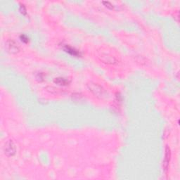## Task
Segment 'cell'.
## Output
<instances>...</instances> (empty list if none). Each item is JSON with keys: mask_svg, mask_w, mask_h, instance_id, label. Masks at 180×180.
I'll return each instance as SVG.
<instances>
[{"mask_svg": "<svg viewBox=\"0 0 180 180\" xmlns=\"http://www.w3.org/2000/svg\"><path fill=\"white\" fill-rule=\"evenodd\" d=\"M89 90L94 94V96L98 98H105L107 97L108 93L103 87L100 86L96 83L90 82L87 84Z\"/></svg>", "mask_w": 180, "mask_h": 180, "instance_id": "1", "label": "cell"}, {"mask_svg": "<svg viewBox=\"0 0 180 180\" xmlns=\"http://www.w3.org/2000/svg\"><path fill=\"white\" fill-rule=\"evenodd\" d=\"M4 153L7 156H12L15 154V146L12 140H9L5 144Z\"/></svg>", "mask_w": 180, "mask_h": 180, "instance_id": "2", "label": "cell"}, {"mask_svg": "<svg viewBox=\"0 0 180 180\" xmlns=\"http://www.w3.org/2000/svg\"><path fill=\"white\" fill-rule=\"evenodd\" d=\"M7 49L11 54L18 53L20 51V47L18 44L13 40H9L7 42Z\"/></svg>", "mask_w": 180, "mask_h": 180, "instance_id": "3", "label": "cell"}, {"mask_svg": "<svg viewBox=\"0 0 180 180\" xmlns=\"http://www.w3.org/2000/svg\"><path fill=\"white\" fill-rule=\"evenodd\" d=\"M170 158H171V151H170V147L167 146L165 148V158L163 160V168L165 172L168 171V167H169V164L170 162Z\"/></svg>", "mask_w": 180, "mask_h": 180, "instance_id": "4", "label": "cell"}, {"mask_svg": "<svg viewBox=\"0 0 180 180\" xmlns=\"http://www.w3.org/2000/svg\"><path fill=\"white\" fill-rule=\"evenodd\" d=\"M100 57H101V59L104 63H111V64H113V63H115L116 61L115 58L112 57V56L108 55L107 54H102Z\"/></svg>", "mask_w": 180, "mask_h": 180, "instance_id": "5", "label": "cell"}, {"mask_svg": "<svg viewBox=\"0 0 180 180\" xmlns=\"http://www.w3.org/2000/svg\"><path fill=\"white\" fill-rule=\"evenodd\" d=\"M63 49L65 50L67 53H68L71 54V55L74 56V57H80L81 55V54L77 50H76L75 48L71 47L68 45H65L64 47H63Z\"/></svg>", "mask_w": 180, "mask_h": 180, "instance_id": "6", "label": "cell"}, {"mask_svg": "<svg viewBox=\"0 0 180 180\" xmlns=\"http://www.w3.org/2000/svg\"><path fill=\"white\" fill-rule=\"evenodd\" d=\"M54 82L59 85H61V86H66L71 83V80L68 78L60 77L54 79Z\"/></svg>", "mask_w": 180, "mask_h": 180, "instance_id": "7", "label": "cell"}, {"mask_svg": "<svg viewBox=\"0 0 180 180\" xmlns=\"http://www.w3.org/2000/svg\"><path fill=\"white\" fill-rule=\"evenodd\" d=\"M35 78L39 82H42L44 80V74L42 73H37L35 75Z\"/></svg>", "mask_w": 180, "mask_h": 180, "instance_id": "8", "label": "cell"}, {"mask_svg": "<svg viewBox=\"0 0 180 180\" xmlns=\"http://www.w3.org/2000/svg\"><path fill=\"white\" fill-rule=\"evenodd\" d=\"M20 38H21V41H22L23 42H25V43H28L29 41V39L28 37L26 35H21L20 36Z\"/></svg>", "mask_w": 180, "mask_h": 180, "instance_id": "9", "label": "cell"}, {"mask_svg": "<svg viewBox=\"0 0 180 180\" xmlns=\"http://www.w3.org/2000/svg\"><path fill=\"white\" fill-rule=\"evenodd\" d=\"M103 4L106 6V7L108 8V9H114V6L112 4L111 2H109V1H103Z\"/></svg>", "mask_w": 180, "mask_h": 180, "instance_id": "10", "label": "cell"}, {"mask_svg": "<svg viewBox=\"0 0 180 180\" xmlns=\"http://www.w3.org/2000/svg\"><path fill=\"white\" fill-rule=\"evenodd\" d=\"M20 11L21 12L23 13V14H26V7H25V6L23 4H21V7H20Z\"/></svg>", "mask_w": 180, "mask_h": 180, "instance_id": "11", "label": "cell"}]
</instances>
